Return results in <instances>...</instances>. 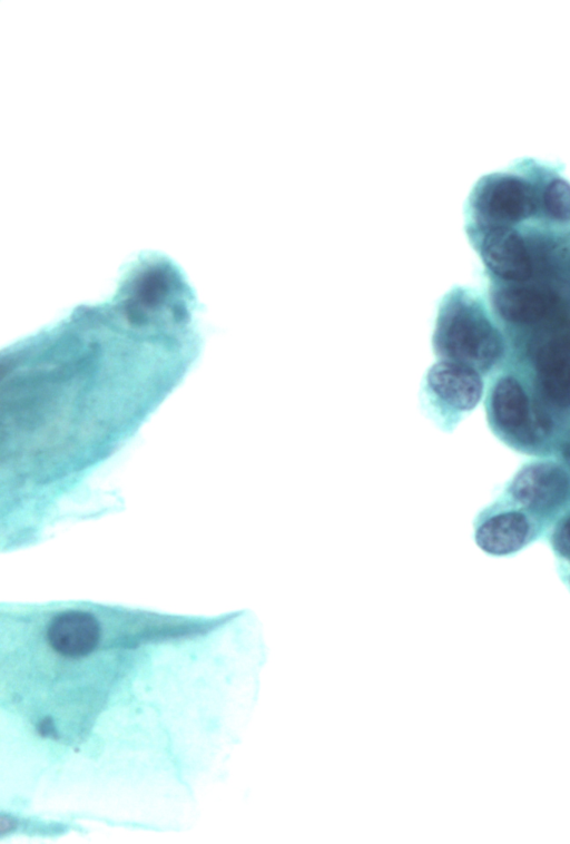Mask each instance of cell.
<instances>
[{"label":"cell","mask_w":570,"mask_h":844,"mask_svg":"<svg viewBox=\"0 0 570 844\" xmlns=\"http://www.w3.org/2000/svg\"><path fill=\"white\" fill-rule=\"evenodd\" d=\"M199 304L184 269L139 253L112 294L0 354V512L35 527L109 513L97 477L198 360Z\"/></svg>","instance_id":"obj_1"},{"label":"cell","mask_w":570,"mask_h":844,"mask_svg":"<svg viewBox=\"0 0 570 844\" xmlns=\"http://www.w3.org/2000/svg\"><path fill=\"white\" fill-rule=\"evenodd\" d=\"M432 347L438 360L463 364L479 373L490 371L504 351L503 338L482 300L462 286L452 287L439 304Z\"/></svg>","instance_id":"obj_2"},{"label":"cell","mask_w":570,"mask_h":844,"mask_svg":"<svg viewBox=\"0 0 570 844\" xmlns=\"http://www.w3.org/2000/svg\"><path fill=\"white\" fill-rule=\"evenodd\" d=\"M482 394L483 381L478 371L438 360L423 376L420 405L439 429L451 432L479 404Z\"/></svg>","instance_id":"obj_3"},{"label":"cell","mask_w":570,"mask_h":844,"mask_svg":"<svg viewBox=\"0 0 570 844\" xmlns=\"http://www.w3.org/2000/svg\"><path fill=\"white\" fill-rule=\"evenodd\" d=\"M535 196L524 180L511 175L484 177L473 189L468 205L469 236L510 227L535 210Z\"/></svg>","instance_id":"obj_4"},{"label":"cell","mask_w":570,"mask_h":844,"mask_svg":"<svg viewBox=\"0 0 570 844\" xmlns=\"http://www.w3.org/2000/svg\"><path fill=\"white\" fill-rule=\"evenodd\" d=\"M487 268L510 283H523L532 275V261L523 238L510 227L488 230L474 238Z\"/></svg>","instance_id":"obj_5"},{"label":"cell","mask_w":570,"mask_h":844,"mask_svg":"<svg viewBox=\"0 0 570 844\" xmlns=\"http://www.w3.org/2000/svg\"><path fill=\"white\" fill-rule=\"evenodd\" d=\"M569 489L568 474L559 465L537 462L518 472L510 485V493L524 508L550 511L564 502Z\"/></svg>","instance_id":"obj_6"},{"label":"cell","mask_w":570,"mask_h":844,"mask_svg":"<svg viewBox=\"0 0 570 844\" xmlns=\"http://www.w3.org/2000/svg\"><path fill=\"white\" fill-rule=\"evenodd\" d=\"M487 410L492 426L509 438L532 441L534 421L532 420L529 399L520 382L511 375H504L493 384Z\"/></svg>","instance_id":"obj_7"},{"label":"cell","mask_w":570,"mask_h":844,"mask_svg":"<svg viewBox=\"0 0 570 844\" xmlns=\"http://www.w3.org/2000/svg\"><path fill=\"white\" fill-rule=\"evenodd\" d=\"M492 303L507 322L530 325L551 315L558 300L548 289L514 283L493 289Z\"/></svg>","instance_id":"obj_8"},{"label":"cell","mask_w":570,"mask_h":844,"mask_svg":"<svg viewBox=\"0 0 570 844\" xmlns=\"http://www.w3.org/2000/svg\"><path fill=\"white\" fill-rule=\"evenodd\" d=\"M535 365L544 395L558 405L570 404V335L546 342L538 351Z\"/></svg>","instance_id":"obj_9"},{"label":"cell","mask_w":570,"mask_h":844,"mask_svg":"<svg viewBox=\"0 0 570 844\" xmlns=\"http://www.w3.org/2000/svg\"><path fill=\"white\" fill-rule=\"evenodd\" d=\"M531 537L528 518L517 511L501 512L480 520L474 540L484 552L505 556L520 550Z\"/></svg>","instance_id":"obj_10"},{"label":"cell","mask_w":570,"mask_h":844,"mask_svg":"<svg viewBox=\"0 0 570 844\" xmlns=\"http://www.w3.org/2000/svg\"><path fill=\"white\" fill-rule=\"evenodd\" d=\"M542 203L549 218L570 222V184L561 178L551 180L544 188Z\"/></svg>","instance_id":"obj_11"},{"label":"cell","mask_w":570,"mask_h":844,"mask_svg":"<svg viewBox=\"0 0 570 844\" xmlns=\"http://www.w3.org/2000/svg\"><path fill=\"white\" fill-rule=\"evenodd\" d=\"M552 546L558 555L570 559V516L563 519L554 529Z\"/></svg>","instance_id":"obj_12"}]
</instances>
